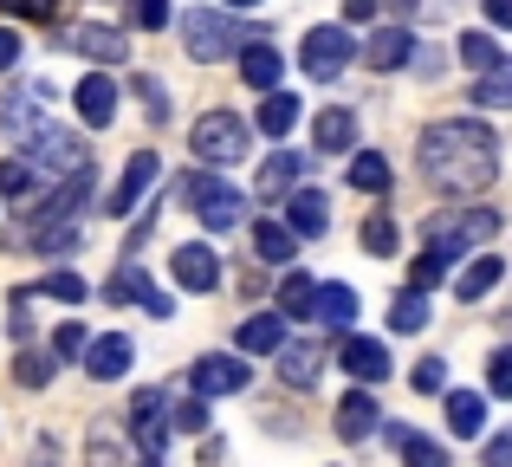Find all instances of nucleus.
I'll use <instances>...</instances> for the list:
<instances>
[{"label": "nucleus", "instance_id": "obj_1", "mask_svg": "<svg viewBox=\"0 0 512 467\" xmlns=\"http://www.w3.org/2000/svg\"><path fill=\"white\" fill-rule=\"evenodd\" d=\"M422 176L441 195H480L500 176V137L480 117H441L422 130Z\"/></svg>", "mask_w": 512, "mask_h": 467}, {"label": "nucleus", "instance_id": "obj_2", "mask_svg": "<svg viewBox=\"0 0 512 467\" xmlns=\"http://www.w3.org/2000/svg\"><path fill=\"white\" fill-rule=\"evenodd\" d=\"M500 234V215L493 208H448V215H435L428 221V253H441V260H461L467 247H480V240H493Z\"/></svg>", "mask_w": 512, "mask_h": 467}, {"label": "nucleus", "instance_id": "obj_3", "mask_svg": "<svg viewBox=\"0 0 512 467\" xmlns=\"http://www.w3.org/2000/svg\"><path fill=\"white\" fill-rule=\"evenodd\" d=\"M182 202H188V215H195L201 228H214V234L234 228L240 208H247V202H240V189H227V182L214 176V169H195V176L182 182Z\"/></svg>", "mask_w": 512, "mask_h": 467}, {"label": "nucleus", "instance_id": "obj_4", "mask_svg": "<svg viewBox=\"0 0 512 467\" xmlns=\"http://www.w3.org/2000/svg\"><path fill=\"white\" fill-rule=\"evenodd\" d=\"M195 156L208 169H234V163H247V124H240L234 111H208V117H195Z\"/></svg>", "mask_w": 512, "mask_h": 467}, {"label": "nucleus", "instance_id": "obj_5", "mask_svg": "<svg viewBox=\"0 0 512 467\" xmlns=\"http://www.w3.org/2000/svg\"><path fill=\"white\" fill-rule=\"evenodd\" d=\"M26 169H33V176H72V169H85V143H78L72 130L33 124L26 130Z\"/></svg>", "mask_w": 512, "mask_h": 467}, {"label": "nucleus", "instance_id": "obj_6", "mask_svg": "<svg viewBox=\"0 0 512 467\" xmlns=\"http://www.w3.org/2000/svg\"><path fill=\"white\" fill-rule=\"evenodd\" d=\"M182 39H188L195 59H227V52H240V20H227V13H214V7H195L182 20Z\"/></svg>", "mask_w": 512, "mask_h": 467}, {"label": "nucleus", "instance_id": "obj_7", "mask_svg": "<svg viewBox=\"0 0 512 467\" xmlns=\"http://www.w3.org/2000/svg\"><path fill=\"white\" fill-rule=\"evenodd\" d=\"M299 65L312 78H338L344 65H350V33H344V26H312L305 46H299Z\"/></svg>", "mask_w": 512, "mask_h": 467}, {"label": "nucleus", "instance_id": "obj_8", "mask_svg": "<svg viewBox=\"0 0 512 467\" xmlns=\"http://www.w3.org/2000/svg\"><path fill=\"white\" fill-rule=\"evenodd\" d=\"M156 176H163V156H156V150H137V156L124 163V182L111 189V208H104V215H117V221L137 215V202L156 189Z\"/></svg>", "mask_w": 512, "mask_h": 467}, {"label": "nucleus", "instance_id": "obj_9", "mask_svg": "<svg viewBox=\"0 0 512 467\" xmlns=\"http://www.w3.org/2000/svg\"><path fill=\"white\" fill-rule=\"evenodd\" d=\"M247 377L253 370L240 357H195L188 364V390L195 396H234V390H247Z\"/></svg>", "mask_w": 512, "mask_h": 467}, {"label": "nucleus", "instance_id": "obj_10", "mask_svg": "<svg viewBox=\"0 0 512 467\" xmlns=\"http://www.w3.org/2000/svg\"><path fill=\"white\" fill-rule=\"evenodd\" d=\"M65 46H72L78 59H91V65H124L130 59V39L117 33V26H98V20L72 26V33H65Z\"/></svg>", "mask_w": 512, "mask_h": 467}, {"label": "nucleus", "instance_id": "obj_11", "mask_svg": "<svg viewBox=\"0 0 512 467\" xmlns=\"http://www.w3.org/2000/svg\"><path fill=\"white\" fill-rule=\"evenodd\" d=\"M169 273H175V286H182V292H214V286H221V253L188 240V247H175Z\"/></svg>", "mask_w": 512, "mask_h": 467}, {"label": "nucleus", "instance_id": "obj_12", "mask_svg": "<svg viewBox=\"0 0 512 467\" xmlns=\"http://www.w3.org/2000/svg\"><path fill=\"white\" fill-rule=\"evenodd\" d=\"M163 409H169L163 390H137V396H130V435H137L150 455L169 442V416H163Z\"/></svg>", "mask_w": 512, "mask_h": 467}, {"label": "nucleus", "instance_id": "obj_13", "mask_svg": "<svg viewBox=\"0 0 512 467\" xmlns=\"http://www.w3.org/2000/svg\"><path fill=\"white\" fill-rule=\"evenodd\" d=\"M286 228L299 234V240H318L331 228V202L318 189H286Z\"/></svg>", "mask_w": 512, "mask_h": 467}, {"label": "nucleus", "instance_id": "obj_14", "mask_svg": "<svg viewBox=\"0 0 512 467\" xmlns=\"http://www.w3.org/2000/svg\"><path fill=\"white\" fill-rule=\"evenodd\" d=\"M104 299H117V305H143L150 318H169V299H163V292H156V286H150V279H143L130 260L117 266V279L104 286Z\"/></svg>", "mask_w": 512, "mask_h": 467}, {"label": "nucleus", "instance_id": "obj_15", "mask_svg": "<svg viewBox=\"0 0 512 467\" xmlns=\"http://www.w3.org/2000/svg\"><path fill=\"white\" fill-rule=\"evenodd\" d=\"M312 143H318V156H344L350 143H357V117H350V104H331V111L312 117Z\"/></svg>", "mask_w": 512, "mask_h": 467}, {"label": "nucleus", "instance_id": "obj_16", "mask_svg": "<svg viewBox=\"0 0 512 467\" xmlns=\"http://www.w3.org/2000/svg\"><path fill=\"white\" fill-rule=\"evenodd\" d=\"M376 429H383V442L396 448V455L409 461V467H448V448H441V442H428V435L402 429V422H376Z\"/></svg>", "mask_w": 512, "mask_h": 467}, {"label": "nucleus", "instance_id": "obj_17", "mask_svg": "<svg viewBox=\"0 0 512 467\" xmlns=\"http://www.w3.org/2000/svg\"><path fill=\"white\" fill-rule=\"evenodd\" d=\"M46 98H52L46 85H13V91H7V104H0V124L26 137L33 124H46Z\"/></svg>", "mask_w": 512, "mask_h": 467}, {"label": "nucleus", "instance_id": "obj_18", "mask_svg": "<svg viewBox=\"0 0 512 467\" xmlns=\"http://www.w3.org/2000/svg\"><path fill=\"white\" fill-rule=\"evenodd\" d=\"M234 344H240L247 357H273L279 344H286V318H279V312H253V318H240Z\"/></svg>", "mask_w": 512, "mask_h": 467}, {"label": "nucleus", "instance_id": "obj_19", "mask_svg": "<svg viewBox=\"0 0 512 467\" xmlns=\"http://www.w3.org/2000/svg\"><path fill=\"white\" fill-rule=\"evenodd\" d=\"M363 59H370L376 72H396V65H409V59H415L409 26H376V33H370V46H363Z\"/></svg>", "mask_w": 512, "mask_h": 467}, {"label": "nucleus", "instance_id": "obj_20", "mask_svg": "<svg viewBox=\"0 0 512 467\" xmlns=\"http://www.w3.org/2000/svg\"><path fill=\"white\" fill-rule=\"evenodd\" d=\"M338 364H344V370H350L357 383H383V377H389V351H383L376 338H344Z\"/></svg>", "mask_w": 512, "mask_h": 467}, {"label": "nucleus", "instance_id": "obj_21", "mask_svg": "<svg viewBox=\"0 0 512 467\" xmlns=\"http://www.w3.org/2000/svg\"><path fill=\"white\" fill-rule=\"evenodd\" d=\"M78 117H85L91 130H111V117H117V85L104 72H91L85 85H78Z\"/></svg>", "mask_w": 512, "mask_h": 467}, {"label": "nucleus", "instance_id": "obj_22", "mask_svg": "<svg viewBox=\"0 0 512 467\" xmlns=\"http://www.w3.org/2000/svg\"><path fill=\"white\" fill-rule=\"evenodd\" d=\"M78 357H85V370L98 383H111V377H124V370H130V338H117V331H111V338H98V344L85 338V351H78Z\"/></svg>", "mask_w": 512, "mask_h": 467}, {"label": "nucleus", "instance_id": "obj_23", "mask_svg": "<svg viewBox=\"0 0 512 467\" xmlns=\"http://www.w3.org/2000/svg\"><path fill=\"white\" fill-rule=\"evenodd\" d=\"M357 286H344V279H331V286L312 292V318H325V325H357Z\"/></svg>", "mask_w": 512, "mask_h": 467}, {"label": "nucleus", "instance_id": "obj_24", "mask_svg": "<svg viewBox=\"0 0 512 467\" xmlns=\"http://www.w3.org/2000/svg\"><path fill=\"white\" fill-rule=\"evenodd\" d=\"M279 370H286V383L312 390V383H318V370H325V351H318L312 338H299V344H279Z\"/></svg>", "mask_w": 512, "mask_h": 467}, {"label": "nucleus", "instance_id": "obj_25", "mask_svg": "<svg viewBox=\"0 0 512 467\" xmlns=\"http://www.w3.org/2000/svg\"><path fill=\"white\" fill-rule=\"evenodd\" d=\"M338 435H344V442H370V435H376V403L363 390H350L338 403Z\"/></svg>", "mask_w": 512, "mask_h": 467}, {"label": "nucleus", "instance_id": "obj_26", "mask_svg": "<svg viewBox=\"0 0 512 467\" xmlns=\"http://www.w3.org/2000/svg\"><path fill=\"white\" fill-rule=\"evenodd\" d=\"M253 253L273 260V266H292V260H299V234L279 228V221H260V228H253Z\"/></svg>", "mask_w": 512, "mask_h": 467}, {"label": "nucleus", "instance_id": "obj_27", "mask_svg": "<svg viewBox=\"0 0 512 467\" xmlns=\"http://www.w3.org/2000/svg\"><path fill=\"white\" fill-rule=\"evenodd\" d=\"M279 72H286V59H279L273 46H247V52H240V78H247L253 91H273Z\"/></svg>", "mask_w": 512, "mask_h": 467}, {"label": "nucleus", "instance_id": "obj_28", "mask_svg": "<svg viewBox=\"0 0 512 467\" xmlns=\"http://www.w3.org/2000/svg\"><path fill=\"white\" fill-rule=\"evenodd\" d=\"M299 176H305V156H292V150L266 156V169H260V195H286V189H299Z\"/></svg>", "mask_w": 512, "mask_h": 467}, {"label": "nucleus", "instance_id": "obj_29", "mask_svg": "<svg viewBox=\"0 0 512 467\" xmlns=\"http://www.w3.org/2000/svg\"><path fill=\"white\" fill-rule=\"evenodd\" d=\"M480 422H487V403H480L474 390H454V396H448V429H454V442L480 435Z\"/></svg>", "mask_w": 512, "mask_h": 467}, {"label": "nucleus", "instance_id": "obj_30", "mask_svg": "<svg viewBox=\"0 0 512 467\" xmlns=\"http://www.w3.org/2000/svg\"><path fill=\"white\" fill-rule=\"evenodd\" d=\"M299 124V98H292V91H266V104H260V130L266 137H286V130Z\"/></svg>", "mask_w": 512, "mask_h": 467}, {"label": "nucleus", "instance_id": "obj_31", "mask_svg": "<svg viewBox=\"0 0 512 467\" xmlns=\"http://www.w3.org/2000/svg\"><path fill=\"white\" fill-rule=\"evenodd\" d=\"M500 273H506V260H474L461 279H454V299H467V305H474V299H487V292L500 286Z\"/></svg>", "mask_w": 512, "mask_h": 467}, {"label": "nucleus", "instance_id": "obj_32", "mask_svg": "<svg viewBox=\"0 0 512 467\" xmlns=\"http://www.w3.org/2000/svg\"><path fill=\"white\" fill-rule=\"evenodd\" d=\"M389 331H402V338L428 331V299H422V292H396V305H389Z\"/></svg>", "mask_w": 512, "mask_h": 467}, {"label": "nucleus", "instance_id": "obj_33", "mask_svg": "<svg viewBox=\"0 0 512 467\" xmlns=\"http://www.w3.org/2000/svg\"><path fill=\"white\" fill-rule=\"evenodd\" d=\"M312 279H305V273H286V279H279V318H312Z\"/></svg>", "mask_w": 512, "mask_h": 467}, {"label": "nucleus", "instance_id": "obj_34", "mask_svg": "<svg viewBox=\"0 0 512 467\" xmlns=\"http://www.w3.org/2000/svg\"><path fill=\"white\" fill-rule=\"evenodd\" d=\"M454 52H461V65H467V72H493V65L506 59V52L493 46V33H461V46H454Z\"/></svg>", "mask_w": 512, "mask_h": 467}, {"label": "nucleus", "instance_id": "obj_35", "mask_svg": "<svg viewBox=\"0 0 512 467\" xmlns=\"http://www.w3.org/2000/svg\"><path fill=\"white\" fill-rule=\"evenodd\" d=\"M350 189L383 195V189H389V163H383V156H370V150H363V156H350Z\"/></svg>", "mask_w": 512, "mask_h": 467}, {"label": "nucleus", "instance_id": "obj_36", "mask_svg": "<svg viewBox=\"0 0 512 467\" xmlns=\"http://www.w3.org/2000/svg\"><path fill=\"white\" fill-rule=\"evenodd\" d=\"M474 98H480V104H493V111H512V65H493V72L480 78Z\"/></svg>", "mask_w": 512, "mask_h": 467}, {"label": "nucleus", "instance_id": "obj_37", "mask_svg": "<svg viewBox=\"0 0 512 467\" xmlns=\"http://www.w3.org/2000/svg\"><path fill=\"white\" fill-rule=\"evenodd\" d=\"M39 292H46V299H65V305H85L91 299V286L78 273H46V279H39Z\"/></svg>", "mask_w": 512, "mask_h": 467}, {"label": "nucleus", "instance_id": "obj_38", "mask_svg": "<svg viewBox=\"0 0 512 467\" xmlns=\"http://www.w3.org/2000/svg\"><path fill=\"white\" fill-rule=\"evenodd\" d=\"M13 377H20V390H46V383H52V357L26 351L20 364H13Z\"/></svg>", "mask_w": 512, "mask_h": 467}, {"label": "nucleus", "instance_id": "obj_39", "mask_svg": "<svg viewBox=\"0 0 512 467\" xmlns=\"http://www.w3.org/2000/svg\"><path fill=\"white\" fill-rule=\"evenodd\" d=\"M169 429H182V435H201V429H208V396H188V403L175 409V422H169Z\"/></svg>", "mask_w": 512, "mask_h": 467}, {"label": "nucleus", "instance_id": "obj_40", "mask_svg": "<svg viewBox=\"0 0 512 467\" xmlns=\"http://www.w3.org/2000/svg\"><path fill=\"white\" fill-rule=\"evenodd\" d=\"M130 20H137L143 33H163L169 26V0H130Z\"/></svg>", "mask_w": 512, "mask_h": 467}, {"label": "nucleus", "instance_id": "obj_41", "mask_svg": "<svg viewBox=\"0 0 512 467\" xmlns=\"http://www.w3.org/2000/svg\"><path fill=\"white\" fill-rule=\"evenodd\" d=\"M26 189H33V169H26V156L0 163V195H26Z\"/></svg>", "mask_w": 512, "mask_h": 467}, {"label": "nucleus", "instance_id": "obj_42", "mask_svg": "<svg viewBox=\"0 0 512 467\" xmlns=\"http://www.w3.org/2000/svg\"><path fill=\"white\" fill-rule=\"evenodd\" d=\"M137 98H143V111H150V124H169V98H163L156 78H137Z\"/></svg>", "mask_w": 512, "mask_h": 467}, {"label": "nucleus", "instance_id": "obj_43", "mask_svg": "<svg viewBox=\"0 0 512 467\" xmlns=\"http://www.w3.org/2000/svg\"><path fill=\"white\" fill-rule=\"evenodd\" d=\"M363 247H370V253H396V221H389V215H376L370 228H363Z\"/></svg>", "mask_w": 512, "mask_h": 467}, {"label": "nucleus", "instance_id": "obj_44", "mask_svg": "<svg viewBox=\"0 0 512 467\" xmlns=\"http://www.w3.org/2000/svg\"><path fill=\"white\" fill-rule=\"evenodd\" d=\"M415 390H422V396L448 390V370H441V357H422V364H415Z\"/></svg>", "mask_w": 512, "mask_h": 467}, {"label": "nucleus", "instance_id": "obj_45", "mask_svg": "<svg viewBox=\"0 0 512 467\" xmlns=\"http://www.w3.org/2000/svg\"><path fill=\"white\" fill-rule=\"evenodd\" d=\"M487 390H493V396H512V351H493V364H487Z\"/></svg>", "mask_w": 512, "mask_h": 467}, {"label": "nucleus", "instance_id": "obj_46", "mask_svg": "<svg viewBox=\"0 0 512 467\" xmlns=\"http://www.w3.org/2000/svg\"><path fill=\"white\" fill-rule=\"evenodd\" d=\"M0 7H7L13 20H52V13H59V0H0Z\"/></svg>", "mask_w": 512, "mask_h": 467}, {"label": "nucleus", "instance_id": "obj_47", "mask_svg": "<svg viewBox=\"0 0 512 467\" xmlns=\"http://www.w3.org/2000/svg\"><path fill=\"white\" fill-rule=\"evenodd\" d=\"M441 273H448V260H441V253H422V260H415V292L441 286Z\"/></svg>", "mask_w": 512, "mask_h": 467}, {"label": "nucleus", "instance_id": "obj_48", "mask_svg": "<svg viewBox=\"0 0 512 467\" xmlns=\"http://www.w3.org/2000/svg\"><path fill=\"white\" fill-rule=\"evenodd\" d=\"M52 351H59V357H78V351H85V325H59V331H52Z\"/></svg>", "mask_w": 512, "mask_h": 467}, {"label": "nucleus", "instance_id": "obj_49", "mask_svg": "<svg viewBox=\"0 0 512 467\" xmlns=\"http://www.w3.org/2000/svg\"><path fill=\"white\" fill-rule=\"evenodd\" d=\"M13 59H20V33L0 26V72H13Z\"/></svg>", "mask_w": 512, "mask_h": 467}, {"label": "nucleus", "instance_id": "obj_50", "mask_svg": "<svg viewBox=\"0 0 512 467\" xmlns=\"http://www.w3.org/2000/svg\"><path fill=\"white\" fill-rule=\"evenodd\" d=\"M487 467H512V435H493L487 442Z\"/></svg>", "mask_w": 512, "mask_h": 467}, {"label": "nucleus", "instance_id": "obj_51", "mask_svg": "<svg viewBox=\"0 0 512 467\" xmlns=\"http://www.w3.org/2000/svg\"><path fill=\"white\" fill-rule=\"evenodd\" d=\"M91 467H117V442H111V435H98V442H91Z\"/></svg>", "mask_w": 512, "mask_h": 467}, {"label": "nucleus", "instance_id": "obj_52", "mask_svg": "<svg viewBox=\"0 0 512 467\" xmlns=\"http://www.w3.org/2000/svg\"><path fill=\"white\" fill-rule=\"evenodd\" d=\"M487 20L493 26H512V0H487Z\"/></svg>", "mask_w": 512, "mask_h": 467}, {"label": "nucleus", "instance_id": "obj_53", "mask_svg": "<svg viewBox=\"0 0 512 467\" xmlns=\"http://www.w3.org/2000/svg\"><path fill=\"white\" fill-rule=\"evenodd\" d=\"M376 13V0H344V20H370Z\"/></svg>", "mask_w": 512, "mask_h": 467}, {"label": "nucleus", "instance_id": "obj_54", "mask_svg": "<svg viewBox=\"0 0 512 467\" xmlns=\"http://www.w3.org/2000/svg\"><path fill=\"white\" fill-rule=\"evenodd\" d=\"M227 7H260V0H227Z\"/></svg>", "mask_w": 512, "mask_h": 467}, {"label": "nucleus", "instance_id": "obj_55", "mask_svg": "<svg viewBox=\"0 0 512 467\" xmlns=\"http://www.w3.org/2000/svg\"><path fill=\"white\" fill-rule=\"evenodd\" d=\"M143 467H156V455H150V461H143Z\"/></svg>", "mask_w": 512, "mask_h": 467}]
</instances>
